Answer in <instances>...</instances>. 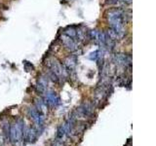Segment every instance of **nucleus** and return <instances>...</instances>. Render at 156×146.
Listing matches in <instances>:
<instances>
[{
    "mask_svg": "<svg viewBox=\"0 0 156 146\" xmlns=\"http://www.w3.org/2000/svg\"><path fill=\"white\" fill-rule=\"evenodd\" d=\"M105 17L109 27L117 33L120 39L123 38L126 35L125 26L127 23V15L124 10L120 8L108 9L105 12Z\"/></svg>",
    "mask_w": 156,
    "mask_h": 146,
    "instance_id": "obj_1",
    "label": "nucleus"
},
{
    "mask_svg": "<svg viewBox=\"0 0 156 146\" xmlns=\"http://www.w3.org/2000/svg\"><path fill=\"white\" fill-rule=\"evenodd\" d=\"M45 65L47 67V69L52 71L58 78V80L62 79V78H66L68 73H69L66 68V66L63 65V63H62L57 57L53 56L47 57Z\"/></svg>",
    "mask_w": 156,
    "mask_h": 146,
    "instance_id": "obj_2",
    "label": "nucleus"
},
{
    "mask_svg": "<svg viewBox=\"0 0 156 146\" xmlns=\"http://www.w3.org/2000/svg\"><path fill=\"white\" fill-rule=\"evenodd\" d=\"M60 41L63 45V47L71 53L76 52L78 50V48H79V42L75 40L74 38H71L68 35H66L63 32L60 35Z\"/></svg>",
    "mask_w": 156,
    "mask_h": 146,
    "instance_id": "obj_3",
    "label": "nucleus"
},
{
    "mask_svg": "<svg viewBox=\"0 0 156 146\" xmlns=\"http://www.w3.org/2000/svg\"><path fill=\"white\" fill-rule=\"evenodd\" d=\"M44 102L46 105H52V106H57L60 103V97H58V94L54 91H46L44 92Z\"/></svg>",
    "mask_w": 156,
    "mask_h": 146,
    "instance_id": "obj_4",
    "label": "nucleus"
},
{
    "mask_svg": "<svg viewBox=\"0 0 156 146\" xmlns=\"http://www.w3.org/2000/svg\"><path fill=\"white\" fill-rule=\"evenodd\" d=\"M76 64H77V57L74 55H70V56L66 57L65 61H63V65L66 66V68L69 73L74 71Z\"/></svg>",
    "mask_w": 156,
    "mask_h": 146,
    "instance_id": "obj_5",
    "label": "nucleus"
},
{
    "mask_svg": "<svg viewBox=\"0 0 156 146\" xmlns=\"http://www.w3.org/2000/svg\"><path fill=\"white\" fill-rule=\"evenodd\" d=\"M47 85H48V77L46 75H40L38 78L37 82V90L40 92L41 94H44L47 90Z\"/></svg>",
    "mask_w": 156,
    "mask_h": 146,
    "instance_id": "obj_6",
    "label": "nucleus"
},
{
    "mask_svg": "<svg viewBox=\"0 0 156 146\" xmlns=\"http://www.w3.org/2000/svg\"><path fill=\"white\" fill-rule=\"evenodd\" d=\"M101 56H102V53H101L100 50H97V51H95V52L91 53V55H90L89 58H90V60H92V61H97L98 58L101 57Z\"/></svg>",
    "mask_w": 156,
    "mask_h": 146,
    "instance_id": "obj_7",
    "label": "nucleus"
},
{
    "mask_svg": "<svg viewBox=\"0 0 156 146\" xmlns=\"http://www.w3.org/2000/svg\"><path fill=\"white\" fill-rule=\"evenodd\" d=\"M122 1H123L125 4H131V3H132V1H133V0H122Z\"/></svg>",
    "mask_w": 156,
    "mask_h": 146,
    "instance_id": "obj_8",
    "label": "nucleus"
},
{
    "mask_svg": "<svg viewBox=\"0 0 156 146\" xmlns=\"http://www.w3.org/2000/svg\"><path fill=\"white\" fill-rule=\"evenodd\" d=\"M113 2H117V1H119V0H112Z\"/></svg>",
    "mask_w": 156,
    "mask_h": 146,
    "instance_id": "obj_9",
    "label": "nucleus"
}]
</instances>
